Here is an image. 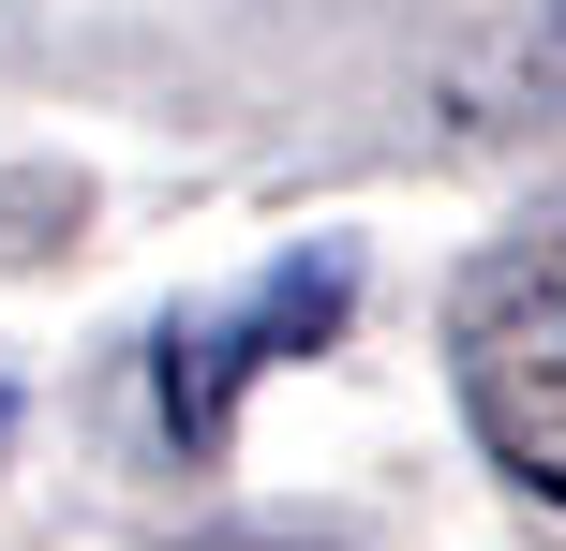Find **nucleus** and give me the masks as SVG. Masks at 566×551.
<instances>
[{
	"instance_id": "nucleus-3",
	"label": "nucleus",
	"mask_w": 566,
	"mask_h": 551,
	"mask_svg": "<svg viewBox=\"0 0 566 551\" xmlns=\"http://www.w3.org/2000/svg\"><path fill=\"white\" fill-rule=\"evenodd\" d=\"M179 551H343V537H313V522H209V537H179Z\"/></svg>"
},
{
	"instance_id": "nucleus-2",
	"label": "nucleus",
	"mask_w": 566,
	"mask_h": 551,
	"mask_svg": "<svg viewBox=\"0 0 566 551\" xmlns=\"http://www.w3.org/2000/svg\"><path fill=\"white\" fill-rule=\"evenodd\" d=\"M343 314H358V254H343V239L254 268V284L209 298V314H165V343H149V417H165V447L209 463V447L239 433V403H254L283 358H313Z\"/></svg>"
},
{
	"instance_id": "nucleus-4",
	"label": "nucleus",
	"mask_w": 566,
	"mask_h": 551,
	"mask_svg": "<svg viewBox=\"0 0 566 551\" xmlns=\"http://www.w3.org/2000/svg\"><path fill=\"white\" fill-rule=\"evenodd\" d=\"M0 433H15V388H0Z\"/></svg>"
},
{
	"instance_id": "nucleus-1",
	"label": "nucleus",
	"mask_w": 566,
	"mask_h": 551,
	"mask_svg": "<svg viewBox=\"0 0 566 551\" xmlns=\"http://www.w3.org/2000/svg\"><path fill=\"white\" fill-rule=\"evenodd\" d=\"M448 388H462L492 463L537 507H566V194L462 254V284H448Z\"/></svg>"
}]
</instances>
